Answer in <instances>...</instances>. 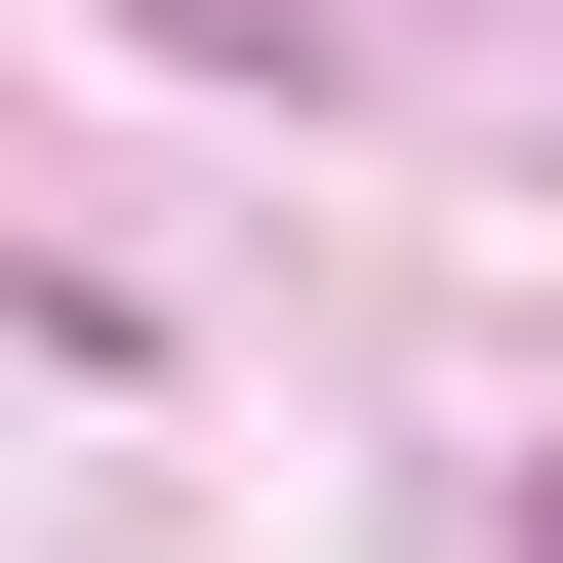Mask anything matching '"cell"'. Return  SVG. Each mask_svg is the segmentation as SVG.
Here are the masks:
<instances>
[{"label":"cell","instance_id":"6da1fadb","mask_svg":"<svg viewBox=\"0 0 563 563\" xmlns=\"http://www.w3.org/2000/svg\"><path fill=\"white\" fill-rule=\"evenodd\" d=\"M523 563H563V483H523Z\"/></svg>","mask_w":563,"mask_h":563}]
</instances>
